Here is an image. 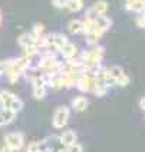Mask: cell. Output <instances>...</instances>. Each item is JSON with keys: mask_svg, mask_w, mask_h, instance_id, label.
<instances>
[{"mask_svg": "<svg viewBox=\"0 0 145 152\" xmlns=\"http://www.w3.org/2000/svg\"><path fill=\"white\" fill-rule=\"evenodd\" d=\"M68 151H78V152H81V151H83V146L75 142V144L72 145V146H69V148H68Z\"/></svg>", "mask_w": 145, "mask_h": 152, "instance_id": "cell-23", "label": "cell"}, {"mask_svg": "<svg viewBox=\"0 0 145 152\" xmlns=\"http://www.w3.org/2000/svg\"><path fill=\"white\" fill-rule=\"evenodd\" d=\"M0 105L1 108L10 109L13 112H20L23 109V102L20 98H17L16 95H13L9 91H0Z\"/></svg>", "mask_w": 145, "mask_h": 152, "instance_id": "cell-2", "label": "cell"}, {"mask_svg": "<svg viewBox=\"0 0 145 152\" xmlns=\"http://www.w3.org/2000/svg\"><path fill=\"white\" fill-rule=\"evenodd\" d=\"M109 69V72L112 73V76L115 77V82H116V85L118 86H121V88H125V86H128L129 85V76L124 72V69L121 68V66H116V65H114V66H111Z\"/></svg>", "mask_w": 145, "mask_h": 152, "instance_id": "cell-5", "label": "cell"}, {"mask_svg": "<svg viewBox=\"0 0 145 152\" xmlns=\"http://www.w3.org/2000/svg\"><path fill=\"white\" fill-rule=\"evenodd\" d=\"M27 151H30V152H37L39 151V144H37V141L30 142V144L27 145Z\"/></svg>", "mask_w": 145, "mask_h": 152, "instance_id": "cell-22", "label": "cell"}, {"mask_svg": "<svg viewBox=\"0 0 145 152\" xmlns=\"http://www.w3.org/2000/svg\"><path fill=\"white\" fill-rule=\"evenodd\" d=\"M66 9L72 13H78L83 9V0H68Z\"/></svg>", "mask_w": 145, "mask_h": 152, "instance_id": "cell-13", "label": "cell"}, {"mask_svg": "<svg viewBox=\"0 0 145 152\" xmlns=\"http://www.w3.org/2000/svg\"><path fill=\"white\" fill-rule=\"evenodd\" d=\"M139 108H141V109H142V110L145 112V96L139 99Z\"/></svg>", "mask_w": 145, "mask_h": 152, "instance_id": "cell-25", "label": "cell"}, {"mask_svg": "<svg viewBox=\"0 0 145 152\" xmlns=\"http://www.w3.org/2000/svg\"><path fill=\"white\" fill-rule=\"evenodd\" d=\"M142 1V7H144V10H145V0H141Z\"/></svg>", "mask_w": 145, "mask_h": 152, "instance_id": "cell-28", "label": "cell"}, {"mask_svg": "<svg viewBox=\"0 0 145 152\" xmlns=\"http://www.w3.org/2000/svg\"><path fill=\"white\" fill-rule=\"evenodd\" d=\"M68 36L63 33H55L53 34V45L58 48V49H60V48H63L66 43H68Z\"/></svg>", "mask_w": 145, "mask_h": 152, "instance_id": "cell-16", "label": "cell"}, {"mask_svg": "<svg viewBox=\"0 0 145 152\" xmlns=\"http://www.w3.org/2000/svg\"><path fill=\"white\" fill-rule=\"evenodd\" d=\"M34 34H37V36H40V34H43L45 33V27H43V25H34L33 26V30H32Z\"/></svg>", "mask_w": 145, "mask_h": 152, "instance_id": "cell-21", "label": "cell"}, {"mask_svg": "<svg viewBox=\"0 0 145 152\" xmlns=\"http://www.w3.org/2000/svg\"><path fill=\"white\" fill-rule=\"evenodd\" d=\"M59 52H60V55H62L65 59H70V58H75L78 49H76V46H75L73 43L68 42L65 46H63V48H60Z\"/></svg>", "mask_w": 145, "mask_h": 152, "instance_id": "cell-11", "label": "cell"}, {"mask_svg": "<svg viewBox=\"0 0 145 152\" xmlns=\"http://www.w3.org/2000/svg\"><path fill=\"white\" fill-rule=\"evenodd\" d=\"M46 141H48V144H49V148H51V151H63V149H65V146H63V145H62V142H60L59 136L48 138ZM65 151H66V149H65Z\"/></svg>", "mask_w": 145, "mask_h": 152, "instance_id": "cell-15", "label": "cell"}, {"mask_svg": "<svg viewBox=\"0 0 145 152\" xmlns=\"http://www.w3.org/2000/svg\"><path fill=\"white\" fill-rule=\"evenodd\" d=\"M46 96V86H33V98L40 101Z\"/></svg>", "mask_w": 145, "mask_h": 152, "instance_id": "cell-19", "label": "cell"}, {"mask_svg": "<svg viewBox=\"0 0 145 152\" xmlns=\"http://www.w3.org/2000/svg\"><path fill=\"white\" fill-rule=\"evenodd\" d=\"M94 23H95V29H96L98 32L105 33V32H106V30L111 27L112 20H111V19H108L105 15H99V16L94 20Z\"/></svg>", "mask_w": 145, "mask_h": 152, "instance_id": "cell-7", "label": "cell"}, {"mask_svg": "<svg viewBox=\"0 0 145 152\" xmlns=\"http://www.w3.org/2000/svg\"><path fill=\"white\" fill-rule=\"evenodd\" d=\"M49 86H51L52 89H62V88H65V85H63V80H62V77L60 75H53L51 77V82H49Z\"/></svg>", "mask_w": 145, "mask_h": 152, "instance_id": "cell-18", "label": "cell"}, {"mask_svg": "<svg viewBox=\"0 0 145 152\" xmlns=\"http://www.w3.org/2000/svg\"><path fill=\"white\" fill-rule=\"evenodd\" d=\"M88 98H85V96H76V98H73L72 99V108H73V110H76V112H83V110L88 108Z\"/></svg>", "mask_w": 145, "mask_h": 152, "instance_id": "cell-10", "label": "cell"}, {"mask_svg": "<svg viewBox=\"0 0 145 152\" xmlns=\"http://www.w3.org/2000/svg\"><path fill=\"white\" fill-rule=\"evenodd\" d=\"M15 118H16V112L6 109V108H1L0 109V128L4 126V125H9L10 122H13Z\"/></svg>", "mask_w": 145, "mask_h": 152, "instance_id": "cell-9", "label": "cell"}, {"mask_svg": "<svg viewBox=\"0 0 145 152\" xmlns=\"http://www.w3.org/2000/svg\"><path fill=\"white\" fill-rule=\"evenodd\" d=\"M102 34L101 32H98L96 29H92V30H89V32H86L85 33V40L88 45H98V42H99V39L102 37Z\"/></svg>", "mask_w": 145, "mask_h": 152, "instance_id": "cell-12", "label": "cell"}, {"mask_svg": "<svg viewBox=\"0 0 145 152\" xmlns=\"http://www.w3.org/2000/svg\"><path fill=\"white\" fill-rule=\"evenodd\" d=\"M137 1H139V0H125V6H131V4H134Z\"/></svg>", "mask_w": 145, "mask_h": 152, "instance_id": "cell-26", "label": "cell"}, {"mask_svg": "<svg viewBox=\"0 0 145 152\" xmlns=\"http://www.w3.org/2000/svg\"><path fill=\"white\" fill-rule=\"evenodd\" d=\"M66 3H68V0H52V4H53L56 9L66 7Z\"/></svg>", "mask_w": 145, "mask_h": 152, "instance_id": "cell-20", "label": "cell"}, {"mask_svg": "<svg viewBox=\"0 0 145 152\" xmlns=\"http://www.w3.org/2000/svg\"><path fill=\"white\" fill-rule=\"evenodd\" d=\"M6 66H7V60H1V62H0V76L4 75Z\"/></svg>", "mask_w": 145, "mask_h": 152, "instance_id": "cell-24", "label": "cell"}, {"mask_svg": "<svg viewBox=\"0 0 145 152\" xmlns=\"http://www.w3.org/2000/svg\"><path fill=\"white\" fill-rule=\"evenodd\" d=\"M39 39H40V36H37L33 32H30V33L20 34L19 39H17V43L22 48H26V46H37L39 45Z\"/></svg>", "mask_w": 145, "mask_h": 152, "instance_id": "cell-6", "label": "cell"}, {"mask_svg": "<svg viewBox=\"0 0 145 152\" xmlns=\"http://www.w3.org/2000/svg\"><path fill=\"white\" fill-rule=\"evenodd\" d=\"M60 142L62 145L65 146V149L68 151L69 146H72V145L76 142V134L73 132V131H70V129H66V131H63V134L59 136Z\"/></svg>", "mask_w": 145, "mask_h": 152, "instance_id": "cell-8", "label": "cell"}, {"mask_svg": "<svg viewBox=\"0 0 145 152\" xmlns=\"http://www.w3.org/2000/svg\"><path fill=\"white\" fill-rule=\"evenodd\" d=\"M70 116V110L68 106H59L53 113V119H52V125L55 129H62L63 126H66Z\"/></svg>", "mask_w": 145, "mask_h": 152, "instance_id": "cell-4", "label": "cell"}, {"mask_svg": "<svg viewBox=\"0 0 145 152\" xmlns=\"http://www.w3.org/2000/svg\"><path fill=\"white\" fill-rule=\"evenodd\" d=\"M1 20H3V16H1V12H0V25H1Z\"/></svg>", "mask_w": 145, "mask_h": 152, "instance_id": "cell-27", "label": "cell"}, {"mask_svg": "<svg viewBox=\"0 0 145 152\" xmlns=\"http://www.w3.org/2000/svg\"><path fill=\"white\" fill-rule=\"evenodd\" d=\"M25 144V136L22 132H10L4 136V146L1 151H17L22 149Z\"/></svg>", "mask_w": 145, "mask_h": 152, "instance_id": "cell-3", "label": "cell"}, {"mask_svg": "<svg viewBox=\"0 0 145 152\" xmlns=\"http://www.w3.org/2000/svg\"><path fill=\"white\" fill-rule=\"evenodd\" d=\"M108 3L105 1V0H98V1H95L92 9H94L96 13H99V15H105L106 12H108Z\"/></svg>", "mask_w": 145, "mask_h": 152, "instance_id": "cell-17", "label": "cell"}, {"mask_svg": "<svg viewBox=\"0 0 145 152\" xmlns=\"http://www.w3.org/2000/svg\"><path fill=\"white\" fill-rule=\"evenodd\" d=\"M68 30H69V33H72V34H78V33H81V32H83L82 20H78V19L70 20L68 25Z\"/></svg>", "mask_w": 145, "mask_h": 152, "instance_id": "cell-14", "label": "cell"}, {"mask_svg": "<svg viewBox=\"0 0 145 152\" xmlns=\"http://www.w3.org/2000/svg\"><path fill=\"white\" fill-rule=\"evenodd\" d=\"M103 53H105V49L102 46H96V45H94V48L89 49V50H83L81 53V58H79L82 65H83V69L95 73V70L101 66Z\"/></svg>", "mask_w": 145, "mask_h": 152, "instance_id": "cell-1", "label": "cell"}]
</instances>
